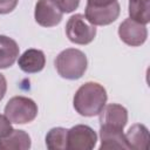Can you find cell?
<instances>
[{"mask_svg":"<svg viewBox=\"0 0 150 150\" xmlns=\"http://www.w3.org/2000/svg\"><path fill=\"white\" fill-rule=\"evenodd\" d=\"M107 102L105 89L96 82L81 86L74 96V108L82 116H95L101 112Z\"/></svg>","mask_w":150,"mask_h":150,"instance_id":"cell-1","label":"cell"},{"mask_svg":"<svg viewBox=\"0 0 150 150\" xmlns=\"http://www.w3.org/2000/svg\"><path fill=\"white\" fill-rule=\"evenodd\" d=\"M96 141H97V135L90 127L79 124L68 130L67 149L90 150L95 146Z\"/></svg>","mask_w":150,"mask_h":150,"instance_id":"cell-5","label":"cell"},{"mask_svg":"<svg viewBox=\"0 0 150 150\" xmlns=\"http://www.w3.org/2000/svg\"><path fill=\"white\" fill-rule=\"evenodd\" d=\"M101 145L100 149H129L123 130L109 127H101Z\"/></svg>","mask_w":150,"mask_h":150,"instance_id":"cell-11","label":"cell"},{"mask_svg":"<svg viewBox=\"0 0 150 150\" xmlns=\"http://www.w3.org/2000/svg\"><path fill=\"white\" fill-rule=\"evenodd\" d=\"M30 148V137L23 130H14L0 138V150H26Z\"/></svg>","mask_w":150,"mask_h":150,"instance_id":"cell-13","label":"cell"},{"mask_svg":"<svg viewBox=\"0 0 150 150\" xmlns=\"http://www.w3.org/2000/svg\"><path fill=\"white\" fill-rule=\"evenodd\" d=\"M18 5V0H0V14L12 12Z\"/></svg>","mask_w":150,"mask_h":150,"instance_id":"cell-19","label":"cell"},{"mask_svg":"<svg viewBox=\"0 0 150 150\" xmlns=\"http://www.w3.org/2000/svg\"><path fill=\"white\" fill-rule=\"evenodd\" d=\"M35 21L43 27H54L60 23L63 12L53 0H39L35 5Z\"/></svg>","mask_w":150,"mask_h":150,"instance_id":"cell-8","label":"cell"},{"mask_svg":"<svg viewBox=\"0 0 150 150\" xmlns=\"http://www.w3.org/2000/svg\"><path fill=\"white\" fill-rule=\"evenodd\" d=\"M98 115H100L101 127H109V128L123 130V128L128 122L127 109L116 103L104 105Z\"/></svg>","mask_w":150,"mask_h":150,"instance_id":"cell-9","label":"cell"},{"mask_svg":"<svg viewBox=\"0 0 150 150\" xmlns=\"http://www.w3.org/2000/svg\"><path fill=\"white\" fill-rule=\"evenodd\" d=\"M6 89H7V83H6V79L2 74H0V101L4 98L5 94H6Z\"/></svg>","mask_w":150,"mask_h":150,"instance_id":"cell-21","label":"cell"},{"mask_svg":"<svg viewBox=\"0 0 150 150\" xmlns=\"http://www.w3.org/2000/svg\"><path fill=\"white\" fill-rule=\"evenodd\" d=\"M19 56L18 43L5 35H0V69L11 67Z\"/></svg>","mask_w":150,"mask_h":150,"instance_id":"cell-14","label":"cell"},{"mask_svg":"<svg viewBox=\"0 0 150 150\" xmlns=\"http://www.w3.org/2000/svg\"><path fill=\"white\" fill-rule=\"evenodd\" d=\"M125 141L129 149L134 150H149L150 148V137L149 131L143 124H134L127 131Z\"/></svg>","mask_w":150,"mask_h":150,"instance_id":"cell-10","label":"cell"},{"mask_svg":"<svg viewBox=\"0 0 150 150\" xmlns=\"http://www.w3.org/2000/svg\"><path fill=\"white\" fill-rule=\"evenodd\" d=\"M38 115L36 103L23 96L12 97L5 107V116L15 124H26L32 122Z\"/></svg>","mask_w":150,"mask_h":150,"instance_id":"cell-3","label":"cell"},{"mask_svg":"<svg viewBox=\"0 0 150 150\" xmlns=\"http://www.w3.org/2000/svg\"><path fill=\"white\" fill-rule=\"evenodd\" d=\"M130 19L146 25L150 21V0H129Z\"/></svg>","mask_w":150,"mask_h":150,"instance_id":"cell-15","label":"cell"},{"mask_svg":"<svg viewBox=\"0 0 150 150\" xmlns=\"http://www.w3.org/2000/svg\"><path fill=\"white\" fill-rule=\"evenodd\" d=\"M87 56L83 52L68 48L62 50L55 60V67L60 76L68 80L80 79L87 70Z\"/></svg>","mask_w":150,"mask_h":150,"instance_id":"cell-2","label":"cell"},{"mask_svg":"<svg viewBox=\"0 0 150 150\" xmlns=\"http://www.w3.org/2000/svg\"><path fill=\"white\" fill-rule=\"evenodd\" d=\"M12 131H13V128H12L11 121L6 116L0 115V138L8 136Z\"/></svg>","mask_w":150,"mask_h":150,"instance_id":"cell-18","label":"cell"},{"mask_svg":"<svg viewBox=\"0 0 150 150\" xmlns=\"http://www.w3.org/2000/svg\"><path fill=\"white\" fill-rule=\"evenodd\" d=\"M19 67L25 73L41 71L46 63L45 54L39 49H28L19 57Z\"/></svg>","mask_w":150,"mask_h":150,"instance_id":"cell-12","label":"cell"},{"mask_svg":"<svg viewBox=\"0 0 150 150\" xmlns=\"http://www.w3.org/2000/svg\"><path fill=\"white\" fill-rule=\"evenodd\" d=\"M116 0H88L87 5L90 6H96V7H102V6H108L110 4H112Z\"/></svg>","mask_w":150,"mask_h":150,"instance_id":"cell-20","label":"cell"},{"mask_svg":"<svg viewBox=\"0 0 150 150\" xmlns=\"http://www.w3.org/2000/svg\"><path fill=\"white\" fill-rule=\"evenodd\" d=\"M120 15V4L114 1L108 6L96 7L87 5L86 7V19L94 26H105L114 22Z\"/></svg>","mask_w":150,"mask_h":150,"instance_id":"cell-6","label":"cell"},{"mask_svg":"<svg viewBox=\"0 0 150 150\" xmlns=\"http://www.w3.org/2000/svg\"><path fill=\"white\" fill-rule=\"evenodd\" d=\"M118 35L121 40L132 47L141 46L145 42L148 36V30L145 25L139 23L132 19H125L118 28Z\"/></svg>","mask_w":150,"mask_h":150,"instance_id":"cell-7","label":"cell"},{"mask_svg":"<svg viewBox=\"0 0 150 150\" xmlns=\"http://www.w3.org/2000/svg\"><path fill=\"white\" fill-rule=\"evenodd\" d=\"M66 34L74 43L88 45L94 40L96 35V28L86 19L84 15L75 14L70 16L67 22Z\"/></svg>","mask_w":150,"mask_h":150,"instance_id":"cell-4","label":"cell"},{"mask_svg":"<svg viewBox=\"0 0 150 150\" xmlns=\"http://www.w3.org/2000/svg\"><path fill=\"white\" fill-rule=\"evenodd\" d=\"M63 13H70L77 8L80 0H53Z\"/></svg>","mask_w":150,"mask_h":150,"instance_id":"cell-17","label":"cell"},{"mask_svg":"<svg viewBox=\"0 0 150 150\" xmlns=\"http://www.w3.org/2000/svg\"><path fill=\"white\" fill-rule=\"evenodd\" d=\"M68 130L64 128H53L46 136V145L49 150H64L67 149Z\"/></svg>","mask_w":150,"mask_h":150,"instance_id":"cell-16","label":"cell"}]
</instances>
